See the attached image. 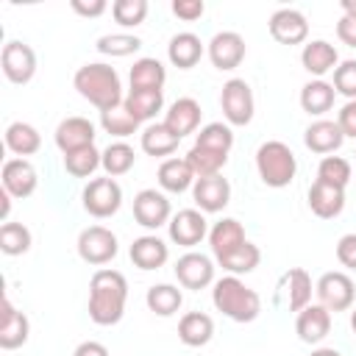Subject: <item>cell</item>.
Returning a JSON list of instances; mask_svg holds the SVG:
<instances>
[{
    "instance_id": "f546056e",
    "label": "cell",
    "mask_w": 356,
    "mask_h": 356,
    "mask_svg": "<svg viewBox=\"0 0 356 356\" xmlns=\"http://www.w3.org/2000/svg\"><path fill=\"white\" fill-rule=\"evenodd\" d=\"M125 111L142 125L164 108V89H131L122 100Z\"/></svg>"
},
{
    "instance_id": "484cf974",
    "label": "cell",
    "mask_w": 356,
    "mask_h": 356,
    "mask_svg": "<svg viewBox=\"0 0 356 356\" xmlns=\"http://www.w3.org/2000/svg\"><path fill=\"white\" fill-rule=\"evenodd\" d=\"M167 259H170V248L156 234H145L131 242V261L139 270H159L167 264Z\"/></svg>"
},
{
    "instance_id": "277c9868",
    "label": "cell",
    "mask_w": 356,
    "mask_h": 356,
    "mask_svg": "<svg viewBox=\"0 0 356 356\" xmlns=\"http://www.w3.org/2000/svg\"><path fill=\"white\" fill-rule=\"evenodd\" d=\"M256 170L267 186L284 189L292 184V178L298 172V159L286 142L270 139V142H261L256 150Z\"/></svg>"
},
{
    "instance_id": "7bdbcfd3",
    "label": "cell",
    "mask_w": 356,
    "mask_h": 356,
    "mask_svg": "<svg viewBox=\"0 0 356 356\" xmlns=\"http://www.w3.org/2000/svg\"><path fill=\"white\" fill-rule=\"evenodd\" d=\"M317 178L325 181V184H334V186L345 189L350 184V178H353V167L342 156H323V161L317 164Z\"/></svg>"
},
{
    "instance_id": "f5cc1de1",
    "label": "cell",
    "mask_w": 356,
    "mask_h": 356,
    "mask_svg": "<svg viewBox=\"0 0 356 356\" xmlns=\"http://www.w3.org/2000/svg\"><path fill=\"white\" fill-rule=\"evenodd\" d=\"M72 356H108V348H106L103 342H97V339H83V342L72 350Z\"/></svg>"
},
{
    "instance_id": "681fc988",
    "label": "cell",
    "mask_w": 356,
    "mask_h": 356,
    "mask_svg": "<svg viewBox=\"0 0 356 356\" xmlns=\"http://www.w3.org/2000/svg\"><path fill=\"white\" fill-rule=\"evenodd\" d=\"M337 125L342 128L345 136H353V139H356V100H348V103L339 108Z\"/></svg>"
},
{
    "instance_id": "7c38bea8",
    "label": "cell",
    "mask_w": 356,
    "mask_h": 356,
    "mask_svg": "<svg viewBox=\"0 0 356 356\" xmlns=\"http://www.w3.org/2000/svg\"><path fill=\"white\" fill-rule=\"evenodd\" d=\"M172 270L184 289H206L209 284H214V261L206 253L186 250Z\"/></svg>"
},
{
    "instance_id": "d6a6232c",
    "label": "cell",
    "mask_w": 356,
    "mask_h": 356,
    "mask_svg": "<svg viewBox=\"0 0 356 356\" xmlns=\"http://www.w3.org/2000/svg\"><path fill=\"white\" fill-rule=\"evenodd\" d=\"M139 145L147 156H172L181 145V139L164 125V122H150L142 136H139Z\"/></svg>"
},
{
    "instance_id": "5b68a950",
    "label": "cell",
    "mask_w": 356,
    "mask_h": 356,
    "mask_svg": "<svg viewBox=\"0 0 356 356\" xmlns=\"http://www.w3.org/2000/svg\"><path fill=\"white\" fill-rule=\"evenodd\" d=\"M220 108L228 125H248L253 120L256 111V100H253V89L245 78H231L222 83L220 92Z\"/></svg>"
},
{
    "instance_id": "f907efd6",
    "label": "cell",
    "mask_w": 356,
    "mask_h": 356,
    "mask_svg": "<svg viewBox=\"0 0 356 356\" xmlns=\"http://www.w3.org/2000/svg\"><path fill=\"white\" fill-rule=\"evenodd\" d=\"M337 36H339V42H342V44L356 47V17L342 14V17H339V22H337Z\"/></svg>"
},
{
    "instance_id": "8d00e7d4",
    "label": "cell",
    "mask_w": 356,
    "mask_h": 356,
    "mask_svg": "<svg viewBox=\"0 0 356 356\" xmlns=\"http://www.w3.org/2000/svg\"><path fill=\"white\" fill-rule=\"evenodd\" d=\"M195 145L197 147H209V150H217V153H231L234 147V131L228 122H209L197 131L195 136Z\"/></svg>"
},
{
    "instance_id": "2e32d148",
    "label": "cell",
    "mask_w": 356,
    "mask_h": 356,
    "mask_svg": "<svg viewBox=\"0 0 356 356\" xmlns=\"http://www.w3.org/2000/svg\"><path fill=\"white\" fill-rule=\"evenodd\" d=\"M192 200L203 214H217L228 206L231 200V184L222 175H209V178H197L192 186Z\"/></svg>"
},
{
    "instance_id": "4316f807",
    "label": "cell",
    "mask_w": 356,
    "mask_h": 356,
    "mask_svg": "<svg viewBox=\"0 0 356 356\" xmlns=\"http://www.w3.org/2000/svg\"><path fill=\"white\" fill-rule=\"evenodd\" d=\"M278 289L286 298V309L289 312H300V309H306L312 303V275L303 267H289L281 275Z\"/></svg>"
},
{
    "instance_id": "ee69618b",
    "label": "cell",
    "mask_w": 356,
    "mask_h": 356,
    "mask_svg": "<svg viewBox=\"0 0 356 356\" xmlns=\"http://www.w3.org/2000/svg\"><path fill=\"white\" fill-rule=\"evenodd\" d=\"M147 0H114L111 3V17L122 28H136L147 17Z\"/></svg>"
},
{
    "instance_id": "4dcf8cb0",
    "label": "cell",
    "mask_w": 356,
    "mask_h": 356,
    "mask_svg": "<svg viewBox=\"0 0 356 356\" xmlns=\"http://www.w3.org/2000/svg\"><path fill=\"white\" fill-rule=\"evenodd\" d=\"M334 97H337L334 83H328L323 78H314V81L303 83V89H300V108L312 117H320V114L331 111Z\"/></svg>"
},
{
    "instance_id": "836d02e7",
    "label": "cell",
    "mask_w": 356,
    "mask_h": 356,
    "mask_svg": "<svg viewBox=\"0 0 356 356\" xmlns=\"http://www.w3.org/2000/svg\"><path fill=\"white\" fill-rule=\"evenodd\" d=\"M145 303H147V309H150L153 314H159V317H172V314L181 309V303H184V292H181L178 286H172V284H153V286L145 292Z\"/></svg>"
},
{
    "instance_id": "ab89813d",
    "label": "cell",
    "mask_w": 356,
    "mask_h": 356,
    "mask_svg": "<svg viewBox=\"0 0 356 356\" xmlns=\"http://www.w3.org/2000/svg\"><path fill=\"white\" fill-rule=\"evenodd\" d=\"M259 261H261V250H259V245L245 242L242 248H236L234 253H228L225 259H220L217 264H220L222 270H228L231 275H245V273H253V270L259 267Z\"/></svg>"
},
{
    "instance_id": "db71d44e",
    "label": "cell",
    "mask_w": 356,
    "mask_h": 356,
    "mask_svg": "<svg viewBox=\"0 0 356 356\" xmlns=\"http://www.w3.org/2000/svg\"><path fill=\"white\" fill-rule=\"evenodd\" d=\"M8 214H11V195L6 189H0V220L8 222Z\"/></svg>"
},
{
    "instance_id": "11a10c76",
    "label": "cell",
    "mask_w": 356,
    "mask_h": 356,
    "mask_svg": "<svg viewBox=\"0 0 356 356\" xmlns=\"http://www.w3.org/2000/svg\"><path fill=\"white\" fill-rule=\"evenodd\" d=\"M309 356H342L337 348H317V350H312Z\"/></svg>"
},
{
    "instance_id": "8992f818",
    "label": "cell",
    "mask_w": 356,
    "mask_h": 356,
    "mask_svg": "<svg viewBox=\"0 0 356 356\" xmlns=\"http://www.w3.org/2000/svg\"><path fill=\"white\" fill-rule=\"evenodd\" d=\"M81 200H83L86 214L103 220V217H111V214L120 211V206H122V186H120L111 175H106V178H92V181L83 186Z\"/></svg>"
},
{
    "instance_id": "ffe728a7",
    "label": "cell",
    "mask_w": 356,
    "mask_h": 356,
    "mask_svg": "<svg viewBox=\"0 0 356 356\" xmlns=\"http://www.w3.org/2000/svg\"><path fill=\"white\" fill-rule=\"evenodd\" d=\"M200 114H203V108L195 97H178L175 103H170V108L164 114V125L178 139H184V136H189L200 128Z\"/></svg>"
},
{
    "instance_id": "6f0895ef",
    "label": "cell",
    "mask_w": 356,
    "mask_h": 356,
    "mask_svg": "<svg viewBox=\"0 0 356 356\" xmlns=\"http://www.w3.org/2000/svg\"><path fill=\"white\" fill-rule=\"evenodd\" d=\"M350 328H353V334H356V306H353V312H350Z\"/></svg>"
},
{
    "instance_id": "d6986e66",
    "label": "cell",
    "mask_w": 356,
    "mask_h": 356,
    "mask_svg": "<svg viewBox=\"0 0 356 356\" xmlns=\"http://www.w3.org/2000/svg\"><path fill=\"white\" fill-rule=\"evenodd\" d=\"M331 331V312L320 303H309L306 309L298 312L295 317V334L306 342V345H317L328 337Z\"/></svg>"
},
{
    "instance_id": "f1b7e54d",
    "label": "cell",
    "mask_w": 356,
    "mask_h": 356,
    "mask_svg": "<svg viewBox=\"0 0 356 356\" xmlns=\"http://www.w3.org/2000/svg\"><path fill=\"white\" fill-rule=\"evenodd\" d=\"M214 337V320L206 312H186L178 320V339L186 348H203Z\"/></svg>"
},
{
    "instance_id": "b9f144b4",
    "label": "cell",
    "mask_w": 356,
    "mask_h": 356,
    "mask_svg": "<svg viewBox=\"0 0 356 356\" xmlns=\"http://www.w3.org/2000/svg\"><path fill=\"white\" fill-rule=\"evenodd\" d=\"M100 128H103L108 136L125 139V136H131V134L139 131V122L125 111V106H117V108L100 111Z\"/></svg>"
},
{
    "instance_id": "d590c367",
    "label": "cell",
    "mask_w": 356,
    "mask_h": 356,
    "mask_svg": "<svg viewBox=\"0 0 356 356\" xmlns=\"http://www.w3.org/2000/svg\"><path fill=\"white\" fill-rule=\"evenodd\" d=\"M134 164H136V153H134V147H131L125 139H117V142H111V145L103 150V170H106V175H111V178L125 175Z\"/></svg>"
},
{
    "instance_id": "9f6ffc18",
    "label": "cell",
    "mask_w": 356,
    "mask_h": 356,
    "mask_svg": "<svg viewBox=\"0 0 356 356\" xmlns=\"http://www.w3.org/2000/svg\"><path fill=\"white\" fill-rule=\"evenodd\" d=\"M342 14L356 17V0H342Z\"/></svg>"
},
{
    "instance_id": "816d5d0a",
    "label": "cell",
    "mask_w": 356,
    "mask_h": 356,
    "mask_svg": "<svg viewBox=\"0 0 356 356\" xmlns=\"http://www.w3.org/2000/svg\"><path fill=\"white\" fill-rule=\"evenodd\" d=\"M70 6H72V11L81 14V17H100V14L108 8L106 0H89V3H86V0H72Z\"/></svg>"
},
{
    "instance_id": "8fae6325",
    "label": "cell",
    "mask_w": 356,
    "mask_h": 356,
    "mask_svg": "<svg viewBox=\"0 0 356 356\" xmlns=\"http://www.w3.org/2000/svg\"><path fill=\"white\" fill-rule=\"evenodd\" d=\"M167 234L181 248H195L209 236V222L200 209H181L167 222Z\"/></svg>"
},
{
    "instance_id": "ba28073f",
    "label": "cell",
    "mask_w": 356,
    "mask_h": 356,
    "mask_svg": "<svg viewBox=\"0 0 356 356\" xmlns=\"http://www.w3.org/2000/svg\"><path fill=\"white\" fill-rule=\"evenodd\" d=\"M75 248H78V256L86 264H95V267L108 264L117 256V250H120L114 231H108L106 225H89V228H83L78 234V245Z\"/></svg>"
},
{
    "instance_id": "680465c9",
    "label": "cell",
    "mask_w": 356,
    "mask_h": 356,
    "mask_svg": "<svg viewBox=\"0 0 356 356\" xmlns=\"http://www.w3.org/2000/svg\"><path fill=\"white\" fill-rule=\"evenodd\" d=\"M353 156H356V153H353Z\"/></svg>"
},
{
    "instance_id": "1f68e13d",
    "label": "cell",
    "mask_w": 356,
    "mask_h": 356,
    "mask_svg": "<svg viewBox=\"0 0 356 356\" xmlns=\"http://www.w3.org/2000/svg\"><path fill=\"white\" fill-rule=\"evenodd\" d=\"M6 147H8L11 153H17L19 159L33 156V153L42 147V134H39L31 122L17 120V122H11V125L6 128Z\"/></svg>"
},
{
    "instance_id": "cb8c5ba5",
    "label": "cell",
    "mask_w": 356,
    "mask_h": 356,
    "mask_svg": "<svg viewBox=\"0 0 356 356\" xmlns=\"http://www.w3.org/2000/svg\"><path fill=\"white\" fill-rule=\"evenodd\" d=\"M303 142L312 153H320V156H328L334 150L342 147L345 142V134L342 128L337 125V120H314L306 131H303Z\"/></svg>"
},
{
    "instance_id": "60d3db41",
    "label": "cell",
    "mask_w": 356,
    "mask_h": 356,
    "mask_svg": "<svg viewBox=\"0 0 356 356\" xmlns=\"http://www.w3.org/2000/svg\"><path fill=\"white\" fill-rule=\"evenodd\" d=\"M97 167H103V153L92 145V147H81L75 153H67L64 156V170L75 178H89Z\"/></svg>"
},
{
    "instance_id": "7402d4cb",
    "label": "cell",
    "mask_w": 356,
    "mask_h": 356,
    "mask_svg": "<svg viewBox=\"0 0 356 356\" xmlns=\"http://www.w3.org/2000/svg\"><path fill=\"white\" fill-rule=\"evenodd\" d=\"M300 64H303V70H306L309 75L323 78L325 72H331V70L339 67V53H337V47H334L331 42H325V39H312V42H306L303 50H300Z\"/></svg>"
},
{
    "instance_id": "6da1fadb",
    "label": "cell",
    "mask_w": 356,
    "mask_h": 356,
    "mask_svg": "<svg viewBox=\"0 0 356 356\" xmlns=\"http://www.w3.org/2000/svg\"><path fill=\"white\" fill-rule=\"evenodd\" d=\"M128 281L120 270L100 267L89 281V317L95 325H117L125 314Z\"/></svg>"
},
{
    "instance_id": "9c48e42d",
    "label": "cell",
    "mask_w": 356,
    "mask_h": 356,
    "mask_svg": "<svg viewBox=\"0 0 356 356\" xmlns=\"http://www.w3.org/2000/svg\"><path fill=\"white\" fill-rule=\"evenodd\" d=\"M0 67H3V75L11 83L22 86L36 75V50L28 42L8 39L3 44V53H0Z\"/></svg>"
},
{
    "instance_id": "ac0fdd59",
    "label": "cell",
    "mask_w": 356,
    "mask_h": 356,
    "mask_svg": "<svg viewBox=\"0 0 356 356\" xmlns=\"http://www.w3.org/2000/svg\"><path fill=\"white\" fill-rule=\"evenodd\" d=\"M3 189L11 195V197H31L39 186V175H36V167L28 161V159H8L3 164Z\"/></svg>"
},
{
    "instance_id": "3957f363",
    "label": "cell",
    "mask_w": 356,
    "mask_h": 356,
    "mask_svg": "<svg viewBox=\"0 0 356 356\" xmlns=\"http://www.w3.org/2000/svg\"><path fill=\"white\" fill-rule=\"evenodd\" d=\"M211 303L217 312H222L234 323H253L261 314V298L256 289H250L239 275H225L214 281Z\"/></svg>"
},
{
    "instance_id": "30bf717a",
    "label": "cell",
    "mask_w": 356,
    "mask_h": 356,
    "mask_svg": "<svg viewBox=\"0 0 356 356\" xmlns=\"http://www.w3.org/2000/svg\"><path fill=\"white\" fill-rule=\"evenodd\" d=\"M134 220L147 231H156V228L167 225L172 220V206H170L167 195L159 192V189L136 192V197H134Z\"/></svg>"
},
{
    "instance_id": "e575fe53",
    "label": "cell",
    "mask_w": 356,
    "mask_h": 356,
    "mask_svg": "<svg viewBox=\"0 0 356 356\" xmlns=\"http://www.w3.org/2000/svg\"><path fill=\"white\" fill-rule=\"evenodd\" d=\"M131 89H161L164 81H167V70L159 58H136L134 67H131Z\"/></svg>"
},
{
    "instance_id": "e0dca14e",
    "label": "cell",
    "mask_w": 356,
    "mask_h": 356,
    "mask_svg": "<svg viewBox=\"0 0 356 356\" xmlns=\"http://www.w3.org/2000/svg\"><path fill=\"white\" fill-rule=\"evenodd\" d=\"M267 28H270V36L278 44H300L309 36V22H306V17L298 8H278V11H273Z\"/></svg>"
},
{
    "instance_id": "bcb514c9",
    "label": "cell",
    "mask_w": 356,
    "mask_h": 356,
    "mask_svg": "<svg viewBox=\"0 0 356 356\" xmlns=\"http://www.w3.org/2000/svg\"><path fill=\"white\" fill-rule=\"evenodd\" d=\"M334 89L348 100H356V58L339 61V67L334 70Z\"/></svg>"
},
{
    "instance_id": "f35d334b",
    "label": "cell",
    "mask_w": 356,
    "mask_h": 356,
    "mask_svg": "<svg viewBox=\"0 0 356 356\" xmlns=\"http://www.w3.org/2000/svg\"><path fill=\"white\" fill-rule=\"evenodd\" d=\"M186 161H189V167L195 170L197 178H209V175H220V170L225 167L228 156L225 153H217V150H209V147L192 145L189 153H186Z\"/></svg>"
},
{
    "instance_id": "c3c4849f",
    "label": "cell",
    "mask_w": 356,
    "mask_h": 356,
    "mask_svg": "<svg viewBox=\"0 0 356 356\" xmlns=\"http://www.w3.org/2000/svg\"><path fill=\"white\" fill-rule=\"evenodd\" d=\"M337 259L342 267L356 270V234H345L337 242Z\"/></svg>"
},
{
    "instance_id": "44dd1931",
    "label": "cell",
    "mask_w": 356,
    "mask_h": 356,
    "mask_svg": "<svg viewBox=\"0 0 356 356\" xmlns=\"http://www.w3.org/2000/svg\"><path fill=\"white\" fill-rule=\"evenodd\" d=\"M245 242H248L245 228H242V222L234 220V217H222V220H217V222L209 228V245H211V253H214L217 261L225 259L228 253H234L236 248H242Z\"/></svg>"
},
{
    "instance_id": "f6af8a7d",
    "label": "cell",
    "mask_w": 356,
    "mask_h": 356,
    "mask_svg": "<svg viewBox=\"0 0 356 356\" xmlns=\"http://www.w3.org/2000/svg\"><path fill=\"white\" fill-rule=\"evenodd\" d=\"M103 56H114V58H122V56H131L142 47V39L134 36V33H106L97 39L95 44Z\"/></svg>"
},
{
    "instance_id": "52a82bcc",
    "label": "cell",
    "mask_w": 356,
    "mask_h": 356,
    "mask_svg": "<svg viewBox=\"0 0 356 356\" xmlns=\"http://www.w3.org/2000/svg\"><path fill=\"white\" fill-rule=\"evenodd\" d=\"M314 292H317V300L320 306H325L328 312H348L356 300V286H353V278L348 273H339V270H331V273H323L314 284Z\"/></svg>"
},
{
    "instance_id": "74e56055",
    "label": "cell",
    "mask_w": 356,
    "mask_h": 356,
    "mask_svg": "<svg viewBox=\"0 0 356 356\" xmlns=\"http://www.w3.org/2000/svg\"><path fill=\"white\" fill-rule=\"evenodd\" d=\"M31 242H33V236H31V228L28 225L11 222V220L0 225V250L6 256H22V253H28L31 250Z\"/></svg>"
},
{
    "instance_id": "9a60e30c",
    "label": "cell",
    "mask_w": 356,
    "mask_h": 356,
    "mask_svg": "<svg viewBox=\"0 0 356 356\" xmlns=\"http://www.w3.org/2000/svg\"><path fill=\"white\" fill-rule=\"evenodd\" d=\"M95 122L86 120V117H67L56 125V147L67 156V153H75L81 147H92L95 145Z\"/></svg>"
},
{
    "instance_id": "603a6c76",
    "label": "cell",
    "mask_w": 356,
    "mask_h": 356,
    "mask_svg": "<svg viewBox=\"0 0 356 356\" xmlns=\"http://www.w3.org/2000/svg\"><path fill=\"white\" fill-rule=\"evenodd\" d=\"M309 209L320 217V220H334L342 214L345 209V189L334 186V184H325V181H314L309 186Z\"/></svg>"
},
{
    "instance_id": "7a4b0ae2",
    "label": "cell",
    "mask_w": 356,
    "mask_h": 356,
    "mask_svg": "<svg viewBox=\"0 0 356 356\" xmlns=\"http://www.w3.org/2000/svg\"><path fill=\"white\" fill-rule=\"evenodd\" d=\"M72 86L78 89V95L83 100H89L97 111H108L122 106V81L117 75L114 67L103 64V61H89L83 67H78Z\"/></svg>"
},
{
    "instance_id": "7dc6e473",
    "label": "cell",
    "mask_w": 356,
    "mask_h": 356,
    "mask_svg": "<svg viewBox=\"0 0 356 356\" xmlns=\"http://www.w3.org/2000/svg\"><path fill=\"white\" fill-rule=\"evenodd\" d=\"M206 11V3L203 0H172V14L178 19H186V22H195L200 19Z\"/></svg>"
},
{
    "instance_id": "4fadbf2b",
    "label": "cell",
    "mask_w": 356,
    "mask_h": 356,
    "mask_svg": "<svg viewBox=\"0 0 356 356\" xmlns=\"http://www.w3.org/2000/svg\"><path fill=\"white\" fill-rule=\"evenodd\" d=\"M31 334V320L25 312H19L8 295H3L0 300V348L3 350H14L22 348L28 342Z\"/></svg>"
},
{
    "instance_id": "5bb4252c",
    "label": "cell",
    "mask_w": 356,
    "mask_h": 356,
    "mask_svg": "<svg viewBox=\"0 0 356 356\" xmlns=\"http://www.w3.org/2000/svg\"><path fill=\"white\" fill-rule=\"evenodd\" d=\"M206 53H209V58H211V64L217 70H236L245 61L248 47H245L242 33H236V31H220V33L211 36Z\"/></svg>"
},
{
    "instance_id": "83f0119b",
    "label": "cell",
    "mask_w": 356,
    "mask_h": 356,
    "mask_svg": "<svg viewBox=\"0 0 356 356\" xmlns=\"http://www.w3.org/2000/svg\"><path fill=\"white\" fill-rule=\"evenodd\" d=\"M203 42H200V36L197 33H192V31H181V33H175L172 39H170V44H167V58H170V64L172 67H178V70H192L200 58H203Z\"/></svg>"
},
{
    "instance_id": "d4e9b609",
    "label": "cell",
    "mask_w": 356,
    "mask_h": 356,
    "mask_svg": "<svg viewBox=\"0 0 356 356\" xmlns=\"http://www.w3.org/2000/svg\"><path fill=\"white\" fill-rule=\"evenodd\" d=\"M156 178H159V186H161L164 192H172V195H181V192L192 189L195 181H197V175H195V170L189 167L186 156H184V159H178V156L164 159V161L159 164Z\"/></svg>"
}]
</instances>
